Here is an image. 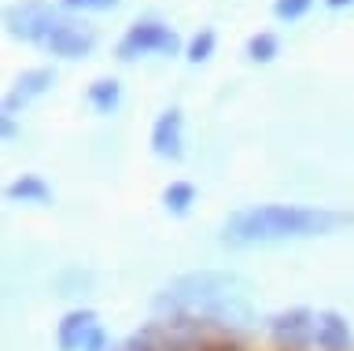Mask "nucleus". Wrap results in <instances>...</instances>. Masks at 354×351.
I'll return each mask as SVG.
<instances>
[{"label":"nucleus","instance_id":"f257e3e1","mask_svg":"<svg viewBox=\"0 0 354 351\" xmlns=\"http://www.w3.org/2000/svg\"><path fill=\"white\" fill-rule=\"evenodd\" d=\"M155 314L188 318V322H207V325H236V329H248L254 322V311L243 296V281L236 273H221V270H196L174 278L155 296Z\"/></svg>","mask_w":354,"mask_h":351},{"label":"nucleus","instance_id":"f03ea898","mask_svg":"<svg viewBox=\"0 0 354 351\" xmlns=\"http://www.w3.org/2000/svg\"><path fill=\"white\" fill-rule=\"evenodd\" d=\"M351 215L328 211V207H299V204H259L236 211L221 226V244L248 248V244H281V240L328 237L332 229L347 226Z\"/></svg>","mask_w":354,"mask_h":351},{"label":"nucleus","instance_id":"7ed1b4c3","mask_svg":"<svg viewBox=\"0 0 354 351\" xmlns=\"http://www.w3.org/2000/svg\"><path fill=\"white\" fill-rule=\"evenodd\" d=\"M177 48H181V37L174 34L166 23L159 19H137L126 34L118 41V60L122 63H133L140 56H148V52H162V56H177Z\"/></svg>","mask_w":354,"mask_h":351},{"label":"nucleus","instance_id":"20e7f679","mask_svg":"<svg viewBox=\"0 0 354 351\" xmlns=\"http://www.w3.org/2000/svg\"><path fill=\"white\" fill-rule=\"evenodd\" d=\"M63 23V15L55 12L48 0H22V4H11L4 12V30L19 41H44L52 37V30Z\"/></svg>","mask_w":354,"mask_h":351},{"label":"nucleus","instance_id":"39448f33","mask_svg":"<svg viewBox=\"0 0 354 351\" xmlns=\"http://www.w3.org/2000/svg\"><path fill=\"white\" fill-rule=\"evenodd\" d=\"M270 333L281 348L288 351H306L310 344H317V314L306 307H292L270 318Z\"/></svg>","mask_w":354,"mask_h":351},{"label":"nucleus","instance_id":"423d86ee","mask_svg":"<svg viewBox=\"0 0 354 351\" xmlns=\"http://www.w3.org/2000/svg\"><path fill=\"white\" fill-rule=\"evenodd\" d=\"M44 48L59 60H82L96 48V34L85 23H74V19H63L59 26L52 30V37L44 41Z\"/></svg>","mask_w":354,"mask_h":351},{"label":"nucleus","instance_id":"0eeeda50","mask_svg":"<svg viewBox=\"0 0 354 351\" xmlns=\"http://www.w3.org/2000/svg\"><path fill=\"white\" fill-rule=\"evenodd\" d=\"M151 152L162 159H181L185 156V115L181 107H166L151 126Z\"/></svg>","mask_w":354,"mask_h":351},{"label":"nucleus","instance_id":"6e6552de","mask_svg":"<svg viewBox=\"0 0 354 351\" xmlns=\"http://www.w3.org/2000/svg\"><path fill=\"white\" fill-rule=\"evenodd\" d=\"M52 82H55V74L48 67H33L26 74H19L15 85H11V93L4 96V115H15L19 107H26L30 100H37L41 93H48Z\"/></svg>","mask_w":354,"mask_h":351},{"label":"nucleus","instance_id":"1a4fd4ad","mask_svg":"<svg viewBox=\"0 0 354 351\" xmlns=\"http://www.w3.org/2000/svg\"><path fill=\"white\" fill-rule=\"evenodd\" d=\"M96 329V314L88 311V307H82V311H71L59 322V333H55V344H59V351H77L85 348V340L93 336Z\"/></svg>","mask_w":354,"mask_h":351},{"label":"nucleus","instance_id":"9d476101","mask_svg":"<svg viewBox=\"0 0 354 351\" xmlns=\"http://www.w3.org/2000/svg\"><path fill=\"white\" fill-rule=\"evenodd\" d=\"M317 348L321 351H347L351 325L339 311H317Z\"/></svg>","mask_w":354,"mask_h":351},{"label":"nucleus","instance_id":"9b49d317","mask_svg":"<svg viewBox=\"0 0 354 351\" xmlns=\"http://www.w3.org/2000/svg\"><path fill=\"white\" fill-rule=\"evenodd\" d=\"M8 200H22V204H48V200H52V189L37 178V174H26V178H19V181H11V185H8Z\"/></svg>","mask_w":354,"mask_h":351},{"label":"nucleus","instance_id":"f8f14e48","mask_svg":"<svg viewBox=\"0 0 354 351\" xmlns=\"http://www.w3.org/2000/svg\"><path fill=\"white\" fill-rule=\"evenodd\" d=\"M118 100H122V85L115 78H96L88 85V104H93L100 115H111L118 107Z\"/></svg>","mask_w":354,"mask_h":351},{"label":"nucleus","instance_id":"ddd939ff","mask_svg":"<svg viewBox=\"0 0 354 351\" xmlns=\"http://www.w3.org/2000/svg\"><path fill=\"white\" fill-rule=\"evenodd\" d=\"M162 204H166V211H170V215H185L188 207L196 204V185H192V181H174V185H166Z\"/></svg>","mask_w":354,"mask_h":351},{"label":"nucleus","instance_id":"4468645a","mask_svg":"<svg viewBox=\"0 0 354 351\" xmlns=\"http://www.w3.org/2000/svg\"><path fill=\"white\" fill-rule=\"evenodd\" d=\"M214 45H218V37H214V30H199V34L188 41V48H185V60L188 63H207L210 56H214Z\"/></svg>","mask_w":354,"mask_h":351},{"label":"nucleus","instance_id":"2eb2a0df","mask_svg":"<svg viewBox=\"0 0 354 351\" xmlns=\"http://www.w3.org/2000/svg\"><path fill=\"white\" fill-rule=\"evenodd\" d=\"M277 52H281V41L273 34H254L248 41V60H254V63H270V60H277Z\"/></svg>","mask_w":354,"mask_h":351},{"label":"nucleus","instance_id":"dca6fc26","mask_svg":"<svg viewBox=\"0 0 354 351\" xmlns=\"http://www.w3.org/2000/svg\"><path fill=\"white\" fill-rule=\"evenodd\" d=\"M310 8H314V0H277V4H273V15L292 23V19H303Z\"/></svg>","mask_w":354,"mask_h":351},{"label":"nucleus","instance_id":"f3484780","mask_svg":"<svg viewBox=\"0 0 354 351\" xmlns=\"http://www.w3.org/2000/svg\"><path fill=\"white\" fill-rule=\"evenodd\" d=\"M59 4L71 8V12H111L118 0H59Z\"/></svg>","mask_w":354,"mask_h":351},{"label":"nucleus","instance_id":"a211bd4d","mask_svg":"<svg viewBox=\"0 0 354 351\" xmlns=\"http://www.w3.org/2000/svg\"><path fill=\"white\" fill-rule=\"evenodd\" d=\"M82 351H111V340H107L104 329L96 325V329H93V336L85 340V348H82Z\"/></svg>","mask_w":354,"mask_h":351},{"label":"nucleus","instance_id":"6ab92c4d","mask_svg":"<svg viewBox=\"0 0 354 351\" xmlns=\"http://www.w3.org/2000/svg\"><path fill=\"white\" fill-rule=\"evenodd\" d=\"M4 118V141H15V115H0Z\"/></svg>","mask_w":354,"mask_h":351},{"label":"nucleus","instance_id":"aec40b11","mask_svg":"<svg viewBox=\"0 0 354 351\" xmlns=\"http://www.w3.org/2000/svg\"><path fill=\"white\" fill-rule=\"evenodd\" d=\"M325 4L332 8V12H339V8H351V4H354V0H325Z\"/></svg>","mask_w":354,"mask_h":351}]
</instances>
